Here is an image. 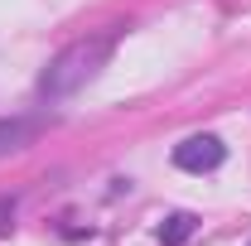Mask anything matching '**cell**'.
<instances>
[{"label":"cell","instance_id":"1","mask_svg":"<svg viewBox=\"0 0 251 246\" xmlns=\"http://www.w3.org/2000/svg\"><path fill=\"white\" fill-rule=\"evenodd\" d=\"M116 39H121V29H101V34H87V39H73L63 53H53L49 68L39 73V87H34L39 101H44V106H58V101H68L73 92H82L97 73L106 68Z\"/></svg>","mask_w":251,"mask_h":246},{"label":"cell","instance_id":"2","mask_svg":"<svg viewBox=\"0 0 251 246\" xmlns=\"http://www.w3.org/2000/svg\"><path fill=\"white\" fill-rule=\"evenodd\" d=\"M222 159H227V145L218 135H188L184 145L174 150V164L188 169V174H208V169H218Z\"/></svg>","mask_w":251,"mask_h":246},{"label":"cell","instance_id":"3","mask_svg":"<svg viewBox=\"0 0 251 246\" xmlns=\"http://www.w3.org/2000/svg\"><path fill=\"white\" fill-rule=\"evenodd\" d=\"M39 125H44L39 116H5V121H0V159H5V154H20L34 135H39Z\"/></svg>","mask_w":251,"mask_h":246},{"label":"cell","instance_id":"4","mask_svg":"<svg viewBox=\"0 0 251 246\" xmlns=\"http://www.w3.org/2000/svg\"><path fill=\"white\" fill-rule=\"evenodd\" d=\"M193 227H198V217H193V213H174L164 227H159V242H164V246H179V242L193 237Z\"/></svg>","mask_w":251,"mask_h":246},{"label":"cell","instance_id":"5","mask_svg":"<svg viewBox=\"0 0 251 246\" xmlns=\"http://www.w3.org/2000/svg\"><path fill=\"white\" fill-rule=\"evenodd\" d=\"M5 217H15V198H0V232H5V227H10V222H5Z\"/></svg>","mask_w":251,"mask_h":246}]
</instances>
